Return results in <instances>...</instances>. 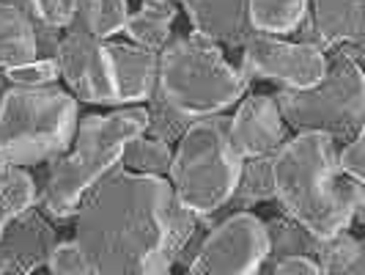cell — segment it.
<instances>
[{"mask_svg": "<svg viewBox=\"0 0 365 275\" xmlns=\"http://www.w3.org/2000/svg\"><path fill=\"white\" fill-rule=\"evenodd\" d=\"M77 242L91 261V275H140L154 254L176 264L201 218L190 212L168 179L140 176L115 165L80 201Z\"/></svg>", "mask_w": 365, "mask_h": 275, "instance_id": "1", "label": "cell"}, {"mask_svg": "<svg viewBox=\"0 0 365 275\" xmlns=\"http://www.w3.org/2000/svg\"><path fill=\"white\" fill-rule=\"evenodd\" d=\"M335 154L329 135L297 132L272 157L274 199L289 218L319 239L363 220V184L338 171Z\"/></svg>", "mask_w": 365, "mask_h": 275, "instance_id": "2", "label": "cell"}, {"mask_svg": "<svg viewBox=\"0 0 365 275\" xmlns=\"http://www.w3.org/2000/svg\"><path fill=\"white\" fill-rule=\"evenodd\" d=\"M146 132V110L121 108L113 113H91L77 119L72 151L50 163L44 184L36 193L44 215L66 220L96 184L121 165V151L132 138Z\"/></svg>", "mask_w": 365, "mask_h": 275, "instance_id": "3", "label": "cell"}, {"mask_svg": "<svg viewBox=\"0 0 365 275\" xmlns=\"http://www.w3.org/2000/svg\"><path fill=\"white\" fill-rule=\"evenodd\" d=\"M247 86L250 80L225 61L220 44L195 31L170 39L157 55V89L192 121L225 113Z\"/></svg>", "mask_w": 365, "mask_h": 275, "instance_id": "4", "label": "cell"}, {"mask_svg": "<svg viewBox=\"0 0 365 275\" xmlns=\"http://www.w3.org/2000/svg\"><path fill=\"white\" fill-rule=\"evenodd\" d=\"M242 157L228 138V116L192 121L170 160V187L176 199L198 218L225 209L237 190Z\"/></svg>", "mask_w": 365, "mask_h": 275, "instance_id": "5", "label": "cell"}, {"mask_svg": "<svg viewBox=\"0 0 365 275\" xmlns=\"http://www.w3.org/2000/svg\"><path fill=\"white\" fill-rule=\"evenodd\" d=\"M77 129V99L47 89H9L0 110V163H53L72 146Z\"/></svg>", "mask_w": 365, "mask_h": 275, "instance_id": "6", "label": "cell"}, {"mask_svg": "<svg viewBox=\"0 0 365 275\" xmlns=\"http://www.w3.org/2000/svg\"><path fill=\"white\" fill-rule=\"evenodd\" d=\"M283 121L297 132H324L332 141L349 144L363 132L365 80L363 69L344 50H335L327 74L302 91L280 89L274 96Z\"/></svg>", "mask_w": 365, "mask_h": 275, "instance_id": "7", "label": "cell"}, {"mask_svg": "<svg viewBox=\"0 0 365 275\" xmlns=\"http://www.w3.org/2000/svg\"><path fill=\"white\" fill-rule=\"evenodd\" d=\"M267 251L264 220L247 209L231 212L203 234L187 275H256Z\"/></svg>", "mask_w": 365, "mask_h": 275, "instance_id": "8", "label": "cell"}, {"mask_svg": "<svg viewBox=\"0 0 365 275\" xmlns=\"http://www.w3.org/2000/svg\"><path fill=\"white\" fill-rule=\"evenodd\" d=\"M239 50H242V64L237 69L247 80L253 77L272 80L289 91L311 89L327 74V53L311 44L286 41L280 36H267V34L253 31Z\"/></svg>", "mask_w": 365, "mask_h": 275, "instance_id": "9", "label": "cell"}, {"mask_svg": "<svg viewBox=\"0 0 365 275\" xmlns=\"http://www.w3.org/2000/svg\"><path fill=\"white\" fill-rule=\"evenodd\" d=\"M55 61L61 77L66 80V86L80 102L115 105V86H113L105 41L80 31H63Z\"/></svg>", "mask_w": 365, "mask_h": 275, "instance_id": "10", "label": "cell"}, {"mask_svg": "<svg viewBox=\"0 0 365 275\" xmlns=\"http://www.w3.org/2000/svg\"><path fill=\"white\" fill-rule=\"evenodd\" d=\"M55 242L58 234L47 215L28 206L0 231V275H34L47 264Z\"/></svg>", "mask_w": 365, "mask_h": 275, "instance_id": "11", "label": "cell"}, {"mask_svg": "<svg viewBox=\"0 0 365 275\" xmlns=\"http://www.w3.org/2000/svg\"><path fill=\"white\" fill-rule=\"evenodd\" d=\"M228 138L239 151V157L247 160V157L274 154L292 135H289V124L283 121L280 110L274 105V96L250 94L228 119Z\"/></svg>", "mask_w": 365, "mask_h": 275, "instance_id": "12", "label": "cell"}, {"mask_svg": "<svg viewBox=\"0 0 365 275\" xmlns=\"http://www.w3.org/2000/svg\"><path fill=\"white\" fill-rule=\"evenodd\" d=\"M195 34L239 50L253 34L247 17V0H182Z\"/></svg>", "mask_w": 365, "mask_h": 275, "instance_id": "13", "label": "cell"}, {"mask_svg": "<svg viewBox=\"0 0 365 275\" xmlns=\"http://www.w3.org/2000/svg\"><path fill=\"white\" fill-rule=\"evenodd\" d=\"M115 86V105L129 102H146L151 91L157 89V55L148 53L138 44H121V41H105Z\"/></svg>", "mask_w": 365, "mask_h": 275, "instance_id": "14", "label": "cell"}, {"mask_svg": "<svg viewBox=\"0 0 365 275\" xmlns=\"http://www.w3.org/2000/svg\"><path fill=\"white\" fill-rule=\"evenodd\" d=\"M365 0H308V14L313 28L327 50H338L344 44H363Z\"/></svg>", "mask_w": 365, "mask_h": 275, "instance_id": "15", "label": "cell"}, {"mask_svg": "<svg viewBox=\"0 0 365 275\" xmlns=\"http://www.w3.org/2000/svg\"><path fill=\"white\" fill-rule=\"evenodd\" d=\"M176 19L173 0H143L135 14H129L124 31L129 39L148 53H160L170 41V25Z\"/></svg>", "mask_w": 365, "mask_h": 275, "instance_id": "16", "label": "cell"}, {"mask_svg": "<svg viewBox=\"0 0 365 275\" xmlns=\"http://www.w3.org/2000/svg\"><path fill=\"white\" fill-rule=\"evenodd\" d=\"M127 19V0H77L72 22L66 25V31H80L99 41H108L118 31H124Z\"/></svg>", "mask_w": 365, "mask_h": 275, "instance_id": "17", "label": "cell"}, {"mask_svg": "<svg viewBox=\"0 0 365 275\" xmlns=\"http://www.w3.org/2000/svg\"><path fill=\"white\" fill-rule=\"evenodd\" d=\"M38 58L36 25L11 6H0V69Z\"/></svg>", "mask_w": 365, "mask_h": 275, "instance_id": "18", "label": "cell"}, {"mask_svg": "<svg viewBox=\"0 0 365 275\" xmlns=\"http://www.w3.org/2000/svg\"><path fill=\"white\" fill-rule=\"evenodd\" d=\"M308 14V0H247V17L258 34L289 36Z\"/></svg>", "mask_w": 365, "mask_h": 275, "instance_id": "19", "label": "cell"}, {"mask_svg": "<svg viewBox=\"0 0 365 275\" xmlns=\"http://www.w3.org/2000/svg\"><path fill=\"white\" fill-rule=\"evenodd\" d=\"M267 229V261H280L286 256H311L316 254V242L319 237H313L308 229H302L297 220L289 215H274V218L264 220Z\"/></svg>", "mask_w": 365, "mask_h": 275, "instance_id": "20", "label": "cell"}, {"mask_svg": "<svg viewBox=\"0 0 365 275\" xmlns=\"http://www.w3.org/2000/svg\"><path fill=\"white\" fill-rule=\"evenodd\" d=\"M272 157L274 154H264V157H247L242 160V171H239L237 190L231 196V212L237 209H247L258 201H269L274 199V182H272Z\"/></svg>", "mask_w": 365, "mask_h": 275, "instance_id": "21", "label": "cell"}, {"mask_svg": "<svg viewBox=\"0 0 365 275\" xmlns=\"http://www.w3.org/2000/svg\"><path fill=\"white\" fill-rule=\"evenodd\" d=\"M36 182L28 171L0 163V231L28 206L36 204Z\"/></svg>", "mask_w": 365, "mask_h": 275, "instance_id": "22", "label": "cell"}, {"mask_svg": "<svg viewBox=\"0 0 365 275\" xmlns=\"http://www.w3.org/2000/svg\"><path fill=\"white\" fill-rule=\"evenodd\" d=\"M170 160H173L170 144H163V141L148 138V135L132 138L121 151V165L132 174H140V176L165 179V174L170 171Z\"/></svg>", "mask_w": 365, "mask_h": 275, "instance_id": "23", "label": "cell"}, {"mask_svg": "<svg viewBox=\"0 0 365 275\" xmlns=\"http://www.w3.org/2000/svg\"><path fill=\"white\" fill-rule=\"evenodd\" d=\"M146 132L148 138H157L163 144H179L182 135L190 129L192 119L184 116L182 110H176L168 99L163 96L160 89H154L151 96L146 99Z\"/></svg>", "mask_w": 365, "mask_h": 275, "instance_id": "24", "label": "cell"}, {"mask_svg": "<svg viewBox=\"0 0 365 275\" xmlns=\"http://www.w3.org/2000/svg\"><path fill=\"white\" fill-rule=\"evenodd\" d=\"M363 259V242L357 237H351L349 231H338V234L322 237L316 242V254H313V261L319 264L322 275L344 273V270L354 267Z\"/></svg>", "mask_w": 365, "mask_h": 275, "instance_id": "25", "label": "cell"}, {"mask_svg": "<svg viewBox=\"0 0 365 275\" xmlns=\"http://www.w3.org/2000/svg\"><path fill=\"white\" fill-rule=\"evenodd\" d=\"M3 77L9 80L11 89H47V86H55L61 72L55 58H34L3 69Z\"/></svg>", "mask_w": 365, "mask_h": 275, "instance_id": "26", "label": "cell"}, {"mask_svg": "<svg viewBox=\"0 0 365 275\" xmlns=\"http://www.w3.org/2000/svg\"><path fill=\"white\" fill-rule=\"evenodd\" d=\"M47 270L50 275H91V261L77 239H63L53 245L47 256Z\"/></svg>", "mask_w": 365, "mask_h": 275, "instance_id": "27", "label": "cell"}, {"mask_svg": "<svg viewBox=\"0 0 365 275\" xmlns=\"http://www.w3.org/2000/svg\"><path fill=\"white\" fill-rule=\"evenodd\" d=\"M335 165L338 171L349 176L351 182L363 184L365 182V135H354L349 144H344V149L335 154Z\"/></svg>", "mask_w": 365, "mask_h": 275, "instance_id": "28", "label": "cell"}, {"mask_svg": "<svg viewBox=\"0 0 365 275\" xmlns=\"http://www.w3.org/2000/svg\"><path fill=\"white\" fill-rule=\"evenodd\" d=\"M31 3H34V11H36V25L66 31V25L72 22L77 0H31Z\"/></svg>", "mask_w": 365, "mask_h": 275, "instance_id": "29", "label": "cell"}, {"mask_svg": "<svg viewBox=\"0 0 365 275\" xmlns=\"http://www.w3.org/2000/svg\"><path fill=\"white\" fill-rule=\"evenodd\" d=\"M256 275H322L311 256H286L280 261H264Z\"/></svg>", "mask_w": 365, "mask_h": 275, "instance_id": "30", "label": "cell"}, {"mask_svg": "<svg viewBox=\"0 0 365 275\" xmlns=\"http://www.w3.org/2000/svg\"><path fill=\"white\" fill-rule=\"evenodd\" d=\"M170 267H173V261L165 256V254H154V256L146 259L140 275H170Z\"/></svg>", "mask_w": 365, "mask_h": 275, "instance_id": "31", "label": "cell"}, {"mask_svg": "<svg viewBox=\"0 0 365 275\" xmlns=\"http://www.w3.org/2000/svg\"><path fill=\"white\" fill-rule=\"evenodd\" d=\"M0 6H11V9H17V11L25 14V17L34 19V25H36V11H34V3H31V0H0Z\"/></svg>", "mask_w": 365, "mask_h": 275, "instance_id": "32", "label": "cell"}, {"mask_svg": "<svg viewBox=\"0 0 365 275\" xmlns=\"http://www.w3.org/2000/svg\"><path fill=\"white\" fill-rule=\"evenodd\" d=\"M335 275H365V259H363V261H357L354 267H349V270H344V273H335Z\"/></svg>", "mask_w": 365, "mask_h": 275, "instance_id": "33", "label": "cell"}, {"mask_svg": "<svg viewBox=\"0 0 365 275\" xmlns=\"http://www.w3.org/2000/svg\"><path fill=\"white\" fill-rule=\"evenodd\" d=\"M9 89H11V86H9V80H6V77H3V72H0V110H3V102H6V94H9Z\"/></svg>", "mask_w": 365, "mask_h": 275, "instance_id": "34", "label": "cell"}, {"mask_svg": "<svg viewBox=\"0 0 365 275\" xmlns=\"http://www.w3.org/2000/svg\"><path fill=\"white\" fill-rule=\"evenodd\" d=\"M182 275H187V273H182Z\"/></svg>", "mask_w": 365, "mask_h": 275, "instance_id": "35", "label": "cell"}, {"mask_svg": "<svg viewBox=\"0 0 365 275\" xmlns=\"http://www.w3.org/2000/svg\"><path fill=\"white\" fill-rule=\"evenodd\" d=\"M173 3H176V0H173Z\"/></svg>", "mask_w": 365, "mask_h": 275, "instance_id": "36", "label": "cell"}]
</instances>
